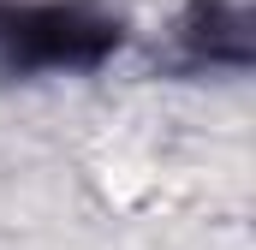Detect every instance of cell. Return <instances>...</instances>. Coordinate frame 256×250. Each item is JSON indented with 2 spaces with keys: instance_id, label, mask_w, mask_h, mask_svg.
<instances>
[{
  "instance_id": "obj_1",
  "label": "cell",
  "mask_w": 256,
  "mask_h": 250,
  "mask_svg": "<svg viewBox=\"0 0 256 250\" xmlns=\"http://www.w3.org/2000/svg\"><path fill=\"white\" fill-rule=\"evenodd\" d=\"M120 42V24L90 6H0V72H84Z\"/></svg>"
}]
</instances>
